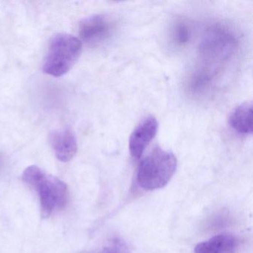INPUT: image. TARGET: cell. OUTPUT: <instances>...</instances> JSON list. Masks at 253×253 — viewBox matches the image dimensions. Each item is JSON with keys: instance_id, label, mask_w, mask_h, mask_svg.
Returning <instances> with one entry per match:
<instances>
[{"instance_id": "7a4b0ae2", "label": "cell", "mask_w": 253, "mask_h": 253, "mask_svg": "<svg viewBox=\"0 0 253 253\" xmlns=\"http://www.w3.org/2000/svg\"><path fill=\"white\" fill-rule=\"evenodd\" d=\"M177 169V158L172 152L155 148L139 166L137 182L145 190L164 187Z\"/></svg>"}, {"instance_id": "7c38bea8", "label": "cell", "mask_w": 253, "mask_h": 253, "mask_svg": "<svg viewBox=\"0 0 253 253\" xmlns=\"http://www.w3.org/2000/svg\"><path fill=\"white\" fill-rule=\"evenodd\" d=\"M99 253H130V250L125 242L115 239L111 241Z\"/></svg>"}, {"instance_id": "6da1fadb", "label": "cell", "mask_w": 253, "mask_h": 253, "mask_svg": "<svg viewBox=\"0 0 253 253\" xmlns=\"http://www.w3.org/2000/svg\"><path fill=\"white\" fill-rule=\"evenodd\" d=\"M22 179L38 192L42 217H49L67 203L69 192L66 183L57 177L44 172L37 166L27 167L23 171Z\"/></svg>"}, {"instance_id": "5b68a950", "label": "cell", "mask_w": 253, "mask_h": 253, "mask_svg": "<svg viewBox=\"0 0 253 253\" xmlns=\"http://www.w3.org/2000/svg\"><path fill=\"white\" fill-rule=\"evenodd\" d=\"M115 31V23L106 15L91 16L84 19L80 24L81 39L91 45H98L107 41Z\"/></svg>"}, {"instance_id": "ba28073f", "label": "cell", "mask_w": 253, "mask_h": 253, "mask_svg": "<svg viewBox=\"0 0 253 253\" xmlns=\"http://www.w3.org/2000/svg\"><path fill=\"white\" fill-rule=\"evenodd\" d=\"M193 35L192 23L185 18H176L168 31V42L174 49H181L190 42Z\"/></svg>"}, {"instance_id": "277c9868", "label": "cell", "mask_w": 253, "mask_h": 253, "mask_svg": "<svg viewBox=\"0 0 253 253\" xmlns=\"http://www.w3.org/2000/svg\"><path fill=\"white\" fill-rule=\"evenodd\" d=\"M236 48V39L232 32L223 26H214L209 29L201 46L204 57L213 60H223L233 53Z\"/></svg>"}, {"instance_id": "8fae6325", "label": "cell", "mask_w": 253, "mask_h": 253, "mask_svg": "<svg viewBox=\"0 0 253 253\" xmlns=\"http://www.w3.org/2000/svg\"><path fill=\"white\" fill-rule=\"evenodd\" d=\"M211 77L206 71H198L191 77L189 86L194 93H201L204 91L210 84Z\"/></svg>"}, {"instance_id": "30bf717a", "label": "cell", "mask_w": 253, "mask_h": 253, "mask_svg": "<svg viewBox=\"0 0 253 253\" xmlns=\"http://www.w3.org/2000/svg\"><path fill=\"white\" fill-rule=\"evenodd\" d=\"M235 245V237L229 234H220L198 244L195 247V253H230Z\"/></svg>"}, {"instance_id": "8992f818", "label": "cell", "mask_w": 253, "mask_h": 253, "mask_svg": "<svg viewBox=\"0 0 253 253\" xmlns=\"http://www.w3.org/2000/svg\"><path fill=\"white\" fill-rule=\"evenodd\" d=\"M158 123L153 116L145 118L134 128L129 139V151L134 158H140L158 132Z\"/></svg>"}, {"instance_id": "52a82bcc", "label": "cell", "mask_w": 253, "mask_h": 253, "mask_svg": "<svg viewBox=\"0 0 253 253\" xmlns=\"http://www.w3.org/2000/svg\"><path fill=\"white\" fill-rule=\"evenodd\" d=\"M50 143L54 154L61 162H69L78 152V142L73 131L69 129L56 130L50 134Z\"/></svg>"}, {"instance_id": "3957f363", "label": "cell", "mask_w": 253, "mask_h": 253, "mask_svg": "<svg viewBox=\"0 0 253 253\" xmlns=\"http://www.w3.org/2000/svg\"><path fill=\"white\" fill-rule=\"evenodd\" d=\"M82 42L78 38L66 34L55 35L51 39L43 63V72L51 76H63L79 59Z\"/></svg>"}, {"instance_id": "9c48e42d", "label": "cell", "mask_w": 253, "mask_h": 253, "mask_svg": "<svg viewBox=\"0 0 253 253\" xmlns=\"http://www.w3.org/2000/svg\"><path fill=\"white\" fill-rule=\"evenodd\" d=\"M229 123L232 129L244 135L253 132V105L244 103L237 106L229 115Z\"/></svg>"}]
</instances>
